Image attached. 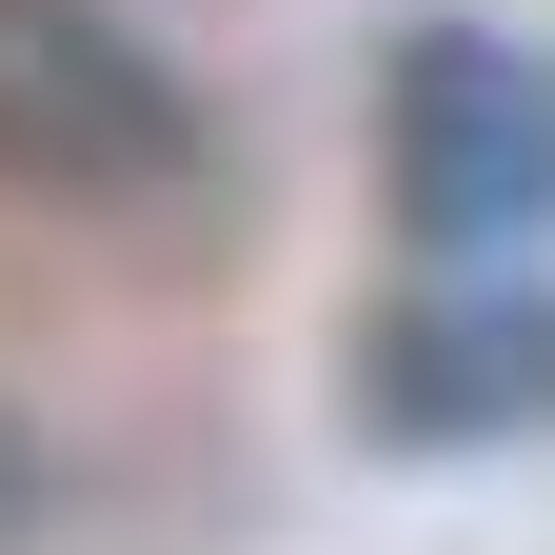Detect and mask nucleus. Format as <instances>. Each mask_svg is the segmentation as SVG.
<instances>
[{
	"instance_id": "1",
	"label": "nucleus",
	"mask_w": 555,
	"mask_h": 555,
	"mask_svg": "<svg viewBox=\"0 0 555 555\" xmlns=\"http://www.w3.org/2000/svg\"><path fill=\"white\" fill-rule=\"evenodd\" d=\"M0 198L80 238H198L238 198V139L119 0H0Z\"/></svg>"
},
{
	"instance_id": "2",
	"label": "nucleus",
	"mask_w": 555,
	"mask_h": 555,
	"mask_svg": "<svg viewBox=\"0 0 555 555\" xmlns=\"http://www.w3.org/2000/svg\"><path fill=\"white\" fill-rule=\"evenodd\" d=\"M377 219L397 258H555V40L516 21H397L377 60Z\"/></svg>"
},
{
	"instance_id": "3",
	"label": "nucleus",
	"mask_w": 555,
	"mask_h": 555,
	"mask_svg": "<svg viewBox=\"0 0 555 555\" xmlns=\"http://www.w3.org/2000/svg\"><path fill=\"white\" fill-rule=\"evenodd\" d=\"M337 416L358 456H535L555 437V258H397L377 318L337 337Z\"/></svg>"
},
{
	"instance_id": "4",
	"label": "nucleus",
	"mask_w": 555,
	"mask_h": 555,
	"mask_svg": "<svg viewBox=\"0 0 555 555\" xmlns=\"http://www.w3.org/2000/svg\"><path fill=\"white\" fill-rule=\"evenodd\" d=\"M0 535H21V437H0Z\"/></svg>"
}]
</instances>
